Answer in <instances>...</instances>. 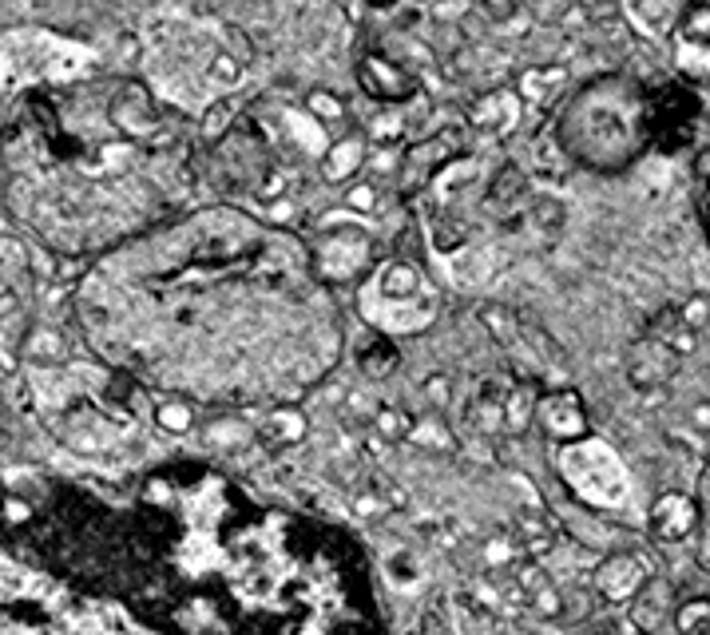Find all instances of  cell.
<instances>
[{
    "label": "cell",
    "mask_w": 710,
    "mask_h": 635,
    "mask_svg": "<svg viewBox=\"0 0 710 635\" xmlns=\"http://www.w3.org/2000/svg\"><path fill=\"white\" fill-rule=\"evenodd\" d=\"M563 604L575 612V620H587V592H575V596H568Z\"/></svg>",
    "instance_id": "42"
},
{
    "label": "cell",
    "mask_w": 710,
    "mask_h": 635,
    "mask_svg": "<svg viewBox=\"0 0 710 635\" xmlns=\"http://www.w3.org/2000/svg\"><path fill=\"white\" fill-rule=\"evenodd\" d=\"M690 421H695V429H702V433H710V402L695 405V414H690Z\"/></svg>",
    "instance_id": "43"
},
{
    "label": "cell",
    "mask_w": 710,
    "mask_h": 635,
    "mask_svg": "<svg viewBox=\"0 0 710 635\" xmlns=\"http://www.w3.org/2000/svg\"><path fill=\"white\" fill-rule=\"evenodd\" d=\"M560 473L568 481L575 497L587 500L596 508H619L627 505L631 497V481L627 469L619 461V453L611 445L596 437H580V441H563L560 449Z\"/></svg>",
    "instance_id": "4"
},
{
    "label": "cell",
    "mask_w": 710,
    "mask_h": 635,
    "mask_svg": "<svg viewBox=\"0 0 710 635\" xmlns=\"http://www.w3.org/2000/svg\"><path fill=\"white\" fill-rule=\"evenodd\" d=\"M60 350H64V342H60V334H52V330H36L33 338H28V354L33 358H60Z\"/></svg>",
    "instance_id": "32"
},
{
    "label": "cell",
    "mask_w": 710,
    "mask_h": 635,
    "mask_svg": "<svg viewBox=\"0 0 710 635\" xmlns=\"http://www.w3.org/2000/svg\"><path fill=\"white\" fill-rule=\"evenodd\" d=\"M679 318L690 326V330H699V326H707L710 322V302L707 299H690L683 310H679Z\"/></svg>",
    "instance_id": "34"
},
{
    "label": "cell",
    "mask_w": 710,
    "mask_h": 635,
    "mask_svg": "<svg viewBox=\"0 0 710 635\" xmlns=\"http://www.w3.org/2000/svg\"><path fill=\"white\" fill-rule=\"evenodd\" d=\"M409 441H417V445H424V449H448V445H453V433H448L436 417H424V421L413 426Z\"/></svg>",
    "instance_id": "27"
},
{
    "label": "cell",
    "mask_w": 710,
    "mask_h": 635,
    "mask_svg": "<svg viewBox=\"0 0 710 635\" xmlns=\"http://www.w3.org/2000/svg\"><path fill=\"white\" fill-rule=\"evenodd\" d=\"M378 203H381V191L373 183H366V179L345 191V207L354 211V215H373Z\"/></svg>",
    "instance_id": "29"
},
{
    "label": "cell",
    "mask_w": 710,
    "mask_h": 635,
    "mask_svg": "<svg viewBox=\"0 0 710 635\" xmlns=\"http://www.w3.org/2000/svg\"><path fill=\"white\" fill-rule=\"evenodd\" d=\"M306 112L314 119H321V124H342L345 119L342 96H333L330 88H314V92L306 96Z\"/></svg>",
    "instance_id": "22"
},
{
    "label": "cell",
    "mask_w": 710,
    "mask_h": 635,
    "mask_svg": "<svg viewBox=\"0 0 710 635\" xmlns=\"http://www.w3.org/2000/svg\"><path fill=\"white\" fill-rule=\"evenodd\" d=\"M258 437H263L266 445H275V449L278 445H299V441L306 437V414L282 405V409H275V414L258 426Z\"/></svg>",
    "instance_id": "17"
},
{
    "label": "cell",
    "mask_w": 710,
    "mask_h": 635,
    "mask_svg": "<svg viewBox=\"0 0 710 635\" xmlns=\"http://www.w3.org/2000/svg\"><path fill=\"white\" fill-rule=\"evenodd\" d=\"M0 635H167L124 604L96 600L0 556Z\"/></svg>",
    "instance_id": "1"
},
{
    "label": "cell",
    "mask_w": 710,
    "mask_h": 635,
    "mask_svg": "<svg viewBox=\"0 0 710 635\" xmlns=\"http://www.w3.org/2000/svg\"><path fill=\"white\" fill-rule=\"evenodd\" d=\"M112 119L124 127L127 136H148L151 127H155V104H151V96L139 88V84H124L112 100Z\"/></svg>",
    "instance_id": "14"
},
{
    "label": "cell",
    "mask_w": 710,
    "mask_h": 635,
    "mask_svg": "<svg viewBox=\"0 0 710 635\" xmlns=\"http://www.w3.org/2000/svg\"><path fill=\"white\" fill-rule=\"evenodd\" d=\"M373 426H378V433L385 441H402L413 433V421L402 414V409H393V405H381L378 414H373Z\"/></svg>",
    "instance_id": "26"
},
{
    "label": "cell",
    "mask_w": 710,
    "mask_h": 635,
    "mask_svg": "<svg viewBox=\"0 0 710 635\" xmlns=\"http://www.w3.org/2000/svg\"><path fill=\"white\" fill-rule=\"evenodd\" d=\"M373 136L378 139H385V136H402V119L397 116H390V119H378V124H373Z\"/></svg>",
    "instance_id": "41"
},
{
    "label": "cell",
    "mask_w": 710,
    "mask_h": 635,
    "mask_svg": "<svg viewBox=\"0 0 710 635\" xmlns=\"http://www.w3.org/2000/svg\"><path fill=\"white\" fill-rule=\"evenodd\" d=\"M369 263H373V246H369V234L357 223H326L321 227L318 246H314V266H318L321 278L350 282Z\"/></svg>",
    "instance_id": "5"
},
{
    "label": "cell",
    "mask_w": 710,
    "mask_h": 635,
    "mask_svg": "<svg viewBox=\"0 0 710 635\" xmlns=\"http://www.w3.org/2000/svg\"><path fill=\"white\" fill-rule=\"evenodd\" d=\"M12 231V223H9V215H4V211H0V239H4V234Z\"/></svg>",
    "instance_id": "46"
},
{
    "label": "cell",
    "mask_w": 710,
    "mask_h": 635,
    "mask_svg": "<svg viewBox=\"0 0 710 635\" xmlns=\"http://www.w3.org/2000/svg\"><path fill=\"white\" fill-rule=\"evenodd\" d=\"M362 314L381 334H413L433 322L436 299L424 275L409 263H385L362 290Z\"/></svg>",
    "instance_id": "3"
},
{
    "label": "cell",
    "mask_w": 710,
    "mask_h": 635,
    "mask_svg": "<svg viewBox=\"0 0 710 635\" xmlns=\"http://www.w3.org/2000/svg\"><path fill=\"white\" fill-rule=\"evenodd\" d=\"M560 76H563L560 68H524L520 76H516L512 88L520 92V100H524V104H544Z\"/></svg>",
    "instance_id": "18"
},
{
    "label": "cell",
    "mask_w": 710,
    "mask_h": 635,
    "mask_svg": "<svg viewBox=\"0 0 710 635\" xmlns=\"http://www.w3.org/2000/svg\"><path fill=\"white\" fill-rule=\"evenodd\" d=\"M424 402L433 405V409H445L448 402H453V381H448V373H429L421 385Z\"/></svg>",
    "instance_id": "30"
},
{
    "label": "cell",
    "mask_w": 710,
    "mask_h": 635,
    "mask_svg": "<svg viewBox=\"0 0 710 635\" xmlns=\"http://www.w3.org/2000/svg\"><path fill=\"white\" fill-rule=\"evenodd\" d=\"M532 414H536V397H532V390H528V385H516V390L505 397V426L512 429V433H524Z\"/></svg>",
    "instance_id": "20"
},
{
    "label": "cell",
    "mask_w": 710,
    "mask_h": 635,
    "mask_svg": "<svg viewBox=\"0 0 710 635\" xmlns=\"http://www.w3.org/2000/svg\"><path fill=\"white\" fill-rule=\"evenodd\" d=\"M381 508H385V505H378L373 497H362V500H357V512H362V517H373V512H381Z\"/></svg>",
    "instance_id": "45"
},
{
    "label": "cell",
    "mask_w": 710,
    "mask_h": 635,
    "mask_svg": "<svg viewBox=\"0 0 710 635\" xmlns=\"http://www.w3.org/2000/svg\"><path fill=\"white\" fill-rule=\"evenodd\" d=\"M366 4H373V9H393L397 0H366Z\"/></svg>",
    "instance_id": "47"
},
{
    "label": "cell",
    "mask_w": 710,
    "mask_h": 635,
    "mask_svg": "<svg viewBox=\"0 0 710 635\" xmlns=\"http://www.w3.org/2000/svg\"><path fill=\"white\" fill-rule=\"evenodd\" d=\"M516 584H520V592H528V596H532L536 588H544V584H548V576H544L536 564H524L520 572H516Z\"/></svg>",
    "instance_id": "35"
},
{
    "label": "cell",
    "mask_w": 710,
    "mask_h": 635,
    "mask_svg": "<svg viewBox=\"0 0 710 635\" xmlns=\"http://www.w3.org/2000/svg\"><path fill=\"white\" fill-rule=\"evenodd\" d=\"M266 219H270V223H294V219H299V207L287 203V199H275V203L266 207Z\"/></svg>",
    "instance_id": "36"
},
{
    "label": "cell",
    "mask_w": 710,
    "mask_h": 635,
    "mask_svg": "<svg viewBox=\"0 0 710 635\" xmlns=\"http://www.w3.org/2000/svg\"><path fill=\"white\" fill-rule=\"evenodd\" d=\"M675 632H679V635H702V632H710V600H687V604H679Z\"/></svg>",
    "instance_id": "23"
},
{
    "label": "cell",
    "mask_w": 710,
    "mask_h": 635,
    "mask_svg": "<svg viewBox=\"0 0 710 635\" xmlns=\"http://www.w3.org/2000/svg\"><path fill=\"white\" fill-rule=\"evenodd\" d=\"M687 0H627V16L639 33L655 36V40H671Z\"/></svg>",
    "instance_id": "15"
},
{
    "label": "cell",
    "mask_w": 710,
    "mask_h": 635,
    "mask_svg": "<svg viewBox=\"0 0 710 635\" xmlns=\"http://www.w3.org/2000/svg\"><path fill=\"white\" fill-rule=\"evenodd\" d=\"M254 433L251 426H242L239 417H227V421H215V426L206 429V441L211 445H227V449H234V445H246Z\"/></svg>",
    "instance_id": "25"
},
{
    "label": "cell",
    "mask_w": 710,
    "mask_h": 635,
    "mask_svg": "<svg viewBox=\"0 0 710 635\" xmlns=\"http://www.w3.org/2000/svg\"><path fill=\"white\" fill-rule=\"evenodd\" d=\"M647 564L635 553H611L608 560H599L592 572V588L608 604H631L647 584Z\"/></svg>",
    "instance_id": "8"
},
{
    "label": "cell",
    "mask_w": 710,
    "mask_h": 635,
    "mask_svg": "<svg viewBox=\"0 0 710 635\" xmlns=\"http://www.w3.org/2000/svg\"><path fill=\"white\" fill-rule=\"evenodd\" d=\"M357 366H362L366 378H385V373L397 370V346H393L390 338H378V342L357 358Z\"/></svg>",
    "instance_id": "19"
},
{
    "label": "cell",
    "mask_w": 710,
    "mask_h": 635,
    "mask_svg": "<svg viewBox=\"0 0 710 635\" xmlns=\"http://www.w3.org/2000/svg\"><path fill=\"white\" fill-rule=\"evenodd\" d=\"M563 24H568V28H572V24H575V28H580V24H587V9H584V4H572V9L563 12Z\"/></svg>",
    "instance_id": "44"
},
{
    "label": "cell",
    "mask_w": 710,
    "mask_h": 635,
    "mask_svg": "<svg viewBox=\"0 0 710 635\" xmlns=\"http://www.w3.org/2000/svg\"><path fill=\"white\" fill-rule=\"evenodd\" d=\"M469 12V0H433V16L436 21H448V16H465Z\"/></svg>",
    "instance_id": "37"
},
{
    "label": "cell",
    "mask_w": 710,
    "mask_h": 635,
    "mask_svg": "<svg viewBox=\"0 0 710 635\" xmlns=\"http://www.w3.org/2000/svg\"><path fill=\"white\" fill-rule=\"evenodd\" d=\"M155 421H160L163 433H187V429L195 426V409L187 402H179V397H167L155 409Z\"/></svg>",
    "instance_id": "21"
},
{
    "label": "cell",
    "mask_w": 710,
    "mask_h": 635,
    "mask_svg": "<svg viewBox=\"0 0 710 635\" xmlns=\"http://www.w3.org/2000/svg\"><path fill=\"white\" fill-rule=\"evenodd\" d=\"M667 620L675 624V615H671V588H667V580H647L639 596L631 600V624H635V632L659 635Z\"/></svg>",
    "instance_id": "12"
},
{
    "label": "cell",
    "mask_w": 710,
    "mask_h": 635,
    "mask_svg": "<svg viewBox=\"0 0 710 635\" xmlns=\"http://www.w3.org/2000/svg\"><path fill=\"white\" fill-rule=\"evenodd\" d=\"M536 417L551 441H580L587 437V414L575 390H551L536 402Z\"/></svg>",
    "instance_id": "10"
},
{
    "label": "cell",
    "mask_w": 710,
    "mask_h": 635,
    "mask_svg": "<svg viewBox=\"0 0 710 635\" xmlns=\"http://www.w3.org/2000/svg\"><path fill=\"white\" fill-rule=\"evenodd\" d=\"M635 635H647V632H635Z\"/></svg>",
    "instance_id": "48"
},
{
    "label": "cell",
    "mask_w": 710,
    "mask_h": 635,
    "mask_svg": "<svg viewBox=\"0 0 710 635\" xmlns=\"http://www.w3.org/2000/svg\"><path fill=\"white\" fill-rule=\"evenodd\" d=\"M707 635H710V632H707Z\"/></svg>",
    "instance_id": "49"
},
{
    "label": "cell",
    "mask_w": 710,
    "mask_h": 635,
    "mask_svg": "<svg viewBox=\"0 0 710 635\" xmlns=\"http://www.w3.org/2000/svg\"><path fill=\"white\" fill-rule=\"evenodd\" d=\"M675 64L690 80H710V0H687L671 33Z\"/></svg>",
    "instance_id": "6"
},
{
    "label": "cell",
    "mask_w": 710,
    "mask_h": 635,
    "mask_svg": "<svg viewBox=\"0 0 710 635\" xmlns=\"http://www.w3.org/2000/svg\"><path fill=\"white\" fill-rule=\"evenodd\" d=\"M563 151L596 172H623L651 148V92L627 76L592 80L560 119Z\"/></svg>",
    "instance_id": "2"
},
{
    "label": "cell",
    "mask_w": 710,
    "mask_h": 635,
    "mask_svg": "<svg viewBox=\"0 0 710 635\" xmlns=\"http://www.w3.org/2000/svg\"><path fill=\"white\" fill-rule=\"evenodd\" d=\"M282 191H287V175L275 172V175H270V179L263 183V191H258V195H263V199H278Z\"/></svg>",
    "instance_id": "39"
},
{
    "label": "cell",
    "mask_w": 710,
    "mask_h": 635,
    "mask_svg": "<svg viewBox=\"0 0 710 635\" xmlns=\"http://www.w3.org/2000/svg\"><path fill=\"white\" fill-rule=\"evenodd\" d=\"M362 160H366V139L345 136V139H338V143L326 148V155H321V172H326L330 183H342V179H350V175L362 167Z\"/></svg>",
    "instance_id": "16"
},
{
    "label": "cell",
    "mask_w": 710,
    "mask_h": 635,
    "mask_svg": "<svg viewBox=\"0 0 710 635\" xmlns=\"http://www.w3.org/2000/svg\"><path fill=\"white\" fill-rule=\"evenodd\" d=\"M532 604H536V612H544V615H560L563 612V596L551 588V584H544V588L532 592Z\"/></svg>",
    "instance_id": "33"
},
{
    "label": "cell",
    "mask_w": 710,
    "mask_h": 635,
    "mask_svg": "<svg viewBox=\"0 0 710 635\" xmlns=\"http://www.w3.org/2000/svg\"><path fill=\"white\" fill-rule=\"evenodd\" d=\"M568 160H572V155H568L563 148H556L551 139H548V143H544V139H536V163L544 167V172L560 175L563 167H568Z\"/></svg>",
    "instance_id": "31"
},
{
    "label": "cell",
    "mask_w": 710,
    "mask_h": 635,
    "mask_svg": "<svg viewBox=\"0 0 710 635\" xmlns=\"http://www.w3.org/2000/svg\"><path fill=\"white\" fill-rule=\"evenodd\" d=\"M520 112H524V100L516 88H493L484 92L472 107V124L484 127V131H508V127L520 124Z\"/></svg>",
    "instance_id": "13"
},
{
    "label": "cell",
    "mask_w": 710,
    "mask_h": 635,
    "mask_svg": "<svg viewBox=\"0 0 710 635\" xmlns=\"http://www.w3.org/2000/svg\"><path fill=\"white\" fill-rule=\"evenodd\" d=\"M357 80L373 100H385V104H402L417 92V76L405 72L397 60L381 56V52H366L362 64H357Z\"/></svg>",
    "instance_id": "9"
},
{
    "label": "cell",
    "mask_w": 710,
    "mask_h": 635,
    "mask_svg": "<svg viewBox=\"0 0 710 635\" xmlns=\"http://www.w3.org/2000/svg\"><path fill=\"white\" fill-rule=\"evenodd\" d=\"M472 421L481 433H500L505 426V402H496V397H481V402L472 405Z\"/></svg>",
    "instance_id": "28"
},
{
    "label": "cell",
    "mask_w": 710,
    "mask_h": 635,
    "mask_svg": "<svg viewBox=\"0 0 710 635\" xmlns=\"http://www.w3.org/2000/svg\"><path fill=\"white\" fill-rule=\"evenodd\" d=\"M512 556V544H505V541H493L489 548H484V560L489 564H500V560H508Z\"/></svg>",
    "instance_id": "40"
},
{
    "label": "cell",
    "mask_w": 710,
    "mask_h": 635,
    "mask_svg": "<svg viewBox=\"0 0 710 635\" xmlns=\"http://www.w3.org/2000/svg\"><path fill=\"white\" fill-rule=\"evenodd\" d=\"M242 56H234V52H215L211 56V64H206V76H211V84H218V88H239V80H242Z\"/></svg>",
    "instance_id": "24"
},
{
    "label": "cell",
    "mask_w": 710,
    "mask_h": 635,
    "mask_svg": "<svg viewBox=\"0 0 710 635\" xmlns=\"http://www.w3.org/2000/svg\"><path fill=\"white\" fill-rule=\"evenodd\" d=\"M699 127V100L687 88H659L651 92V143H663L667 151L690 143Z\"/></svg>",
    "instance_id": "7"
},
{
    "label": "cell",
    "mask_w": 710,
    "mask_h": 635,
    "mask_svg": "<svg viewBox=\"0 0 710 635\" xmlns=\"http://www.w3.org/2000/svg\"><path fill=\"white\" fill-rule=\"evenodd\" d=\"M699 183H702V215H707V227H710V151L707 160L699 163Z\"/></svg>",
    "instance_id": "38"
},
{
    "label": "cell",
    "mask_w": 710,
    "mask_h": 635,
    "mask_svg": "<svg viewBox=\"0 0 710 635\" xmlns=\"http://www.w3.org/2000/svg\"><path fill=\"white\" fill-rule=\"evenodd\" d=\"M699 524H702V508H699V500H690L687 493H663V497L651 505V532L667 544L687 541Z\"/></svg>",
    "instance_id": "11"
}]
</instances>
